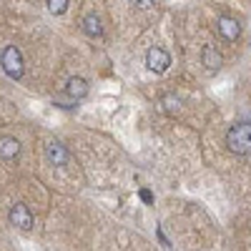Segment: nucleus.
Segmentation results:
<instances>
[{
	"mask_svg": "<svg viewBox=\"0 0 251 251\" xmlns=\"http://www.w3.org/2000/svg\"><path fill=\"white\" fill-rule=\"evenodd\" d=\"M226 146L236 156H251V123H234L226 131Z\"/></svg>",
	"mask_w": 251,
	"mask_h": 251,
	"instance_id": "obj_1",
	"label": "nucleus"
},
{
	"mask_svg": "<svg viewBox=\"0 0 251 251\" xmlns=\"http://www.w3.org/2000/svg\"><path fill=\"white\" fill-rule=\"evenodd\" d=\"M0 66H3V73L13 80L23 78V71H25V60H23V53H20L18 46H5L3 53H0Z\"/></svg>",
	"mask_w": 251,
	"mask_h": 251,
	"instance_id": "obj_2",
	"label": "nucleus"
},
{
	"mask_svg": "<svg viewBox=\"0 0 251 251\" xmlns=\"http://www.w3.org/2000/svg\"><path fill=\"white\" fill-rule=\"evenodd\" d=\"M146 66H149V71H153V73H166L169 66H171V55L163 48L153 46V48L146 50Z\"/></svg>",
	"mask_w": 251,
	"mask_h": 251,
	"instance_id": "obj_3",
	"label": "nucleus"
},
{
	"mask_svg": "<svg viewBox=\"0 0 251 251\" xmlns=\"http://www.w3.org/2000/svg\"><path fill=\"white\" fill-rule=\"evenodd\" d=\"M8 219H10L13 226L20 228V231H30V228H33V214H30V208H28L25 203H15V206L10 208Z\"/></svg>",
	"mask_w": 251,
	"mask_h": 251,
	"instance_id": "obj_4",
	"label": "nucleus"
},
{
	"mask_svg": "<svg viewBox=\"0 0 251 251\" xmlns=\"http://www.w3.org/2000/svg\"><path fill=\"white\" fill-rule=\"evenodd\" d=\"M88 91H91L88 80H86V78H80V75H73V78H68V83H66V96H68L71 100H75V103L86 98Z\"/></svg>",
	"mask_w": 251,
	"mask_h": 251,
	"instance_id": "obj_5",
	"label": "nucleus"
},
{
	"mask_svg": "<svg viewBox=\"0 0 251 251\" xmlns=\"http://www.w3.org/2000/svg\"><path fill=\"white\" fill-rule=\"evenodd\" d=\"M201 63L206 66L208 73H216V71L224 66V55L219 53L216 46H203V50H201Z\"/></svg>",
	"mask_w": 251,
	"mask_h": 251,
	"instance_id": "obj_6",
	"label": "nucleus"
},
{
	"mask_svg": "<svg viewBox=\"0 0 251 251\" xmlns=\"http://www.w3.org/2000/svg\"><path fill=\"white\" fill-rule=\"evenodd\" d=\"M46 158H48V163H53V166H66L71 156H68L66 146L58 143V141H53V143L46 146Z\"/></svg>",
	"mask_w": 251,
	"mask_h": 251,
	"instance_id": "obj_7",
	"label": "nucleus"
},
{
	"mask_svg": "<svg viewBox=\"0 0 251 251\" xmlns=\"http://www.w3.org/2000/svg\"><path fill=\"white\" fill-rule=\"evenodd\" d=\"M216 28H219V33L226 38V40H236L239 35H241V25H239V20H234V18H219V23H216Z\"/></svg>",
	"mask_w": 251,
	"mask_h": 251,
	"instance_id": "obj_8",
	"label": "nucleus"
},
{
	"mask_svg": "<svg viewBox=\"0 0 251 251\" xmlns=\"http://www.w3.org/2000/svg\"><path fill=\"white\" fill-rule=\"evenodd\" d=\"M20 153V141L13 136H3L0 138V161H13Z\"/></svg>",
	"mask_w": 251,
	"mask_h": 251,
	"instance_id": "obj_9",
	"label": "nucleus"
},
{
	"mask_svg": "<svg viewBox=\"0 0 251 251\" xmlns=\"http://www.w3.org/2000/svg\"><path fill=\"white\" fill-rule=\"evenodd\" d=\"M83 33L88 38H103V25H100V18L96 13H88L83 18Z\"/></svg>",
	"mask_w": 251,
	"mask_h": 251,
	"instance_id": "obj_10",
	"label": "nucleus"
},
{
	"mask_svg": "<svg viewBox=\"0 0 251 251\" xmlns=\"http://www.w3.org/2000/svg\"><path fill=\"white\" fill-rule=\"evenodd\" d=\"M68 5H71V0H48V10L53 15H63L68 10Z\"/></svg>",
	"mask_w": 251,
	"mask_h": 251,
	"instance_id": "obj_11",
	"label": "nucleus"
},
{
	"mask_svg": "<svg viewBox=\"0 0 251 251\" xmlns=\"http://www.w3.org/2000/svg\"><path fill=\"white\" fill-rule=\"evenodd\" d=\"M161 103L166 106V111H169V113L178 111V106H181V100H178L176 96H163V98H161Z\"/></svg>",
	"mask_w": 251,
	"mask_h": 251,
	"instance_id": "obj_12",
	"label": "nucleus"
},
{
	"mask_svg": "<svg viewBox=\"0 0 251 251\" xmlns=\"http://www.w3.org/2000/svg\"><path fill=\"white\" fill-rule=\"evenodd\" d=\"M131 3H133L138 10H149V8L156 5V0H131Z\"/></svg>",
	"mask_w": 251,
	"mask_h": 251,
	"instance_id": "obj_13",
	"label": "nucleus"
},
{
	"mask_svg": "<svg viewBox=\"0 0 251 251\" xmlns=\"http://www.w3.org/2000/svg\"><path fill=\"white\" fill-rule=\"evenodd\" d=\"M141 199H143L146 203H153V196H151V191H146V188H141Z\"/></svg>",
	"mask_w": 251,
	"mask_h": 251,
	"instance_id": "obj_14",
	"label": "nucleus"
}]
</instances>
